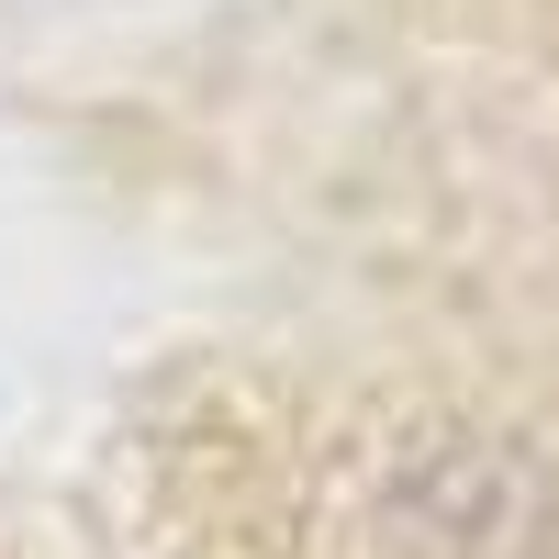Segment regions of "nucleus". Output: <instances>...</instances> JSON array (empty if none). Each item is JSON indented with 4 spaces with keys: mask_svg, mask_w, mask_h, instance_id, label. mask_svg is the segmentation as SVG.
Instances as JSON below:
<instances>
[{
    "mask_svg": "<svg viewBox=\"0 0 559 559\" xmlns=\"http://www.w3.org/2000/svg\"><path fill=\"white\" fill-rule=\"evenodd\" d=\"M0 559H45V548H34V537H12V526H0Z\"/></svg>",
    "mask_w": 559,
    "mask_h": 559,
    "instance_id": "obj_1",
    "label": "nucleus"
}]
</instances>
